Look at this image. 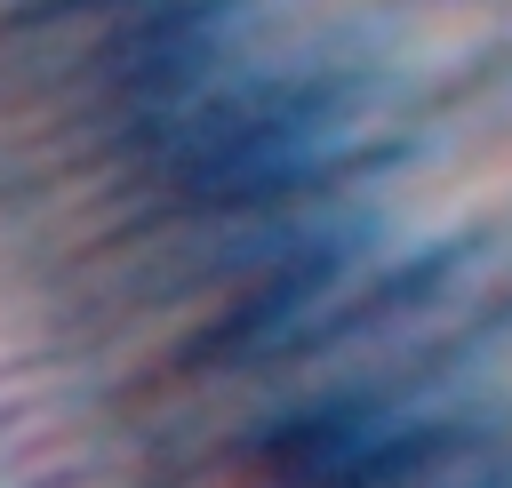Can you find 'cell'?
Listing matches in <instances>:
<instances>
[{"label": "cell", "instance_id": "6da1fadb", "mask_svg": "<svg viewBox=\"0 0 512 488\" xmlns=\"http://www.w3.org/2000/svg\"><path fill=\"white\" fill-rule=\"evenodd\" d=\"M336 104L320 88H216L200 104H160L136 144V192L168 216L280 208L328 176Z\"/></svg>", "mask_w": 512, "mask_h": 488}, {"label": "cell", "instance_id": "3957f363", "mask_svg": "<svg viewBox=\"0 0 512 488\" xmlns=\"http://www.w3.org/2000/svg\"><path fill=\"white\" fill-rule=\"evenodd\" d=\"M344 296V256L336 248H304L272 272H256L192 344H184V368L192 376H216V368H256V360H280L296 344L320 336V312Z\"/></svg>", "mask_w": 512, "mask_h": 488}, {"label": "cell", "instance_id": "277c9868", "mask_svg": "<svg viewBox=\"0 0 512 488\" xmlns=\"http://www.w3.org/2000/svg\"><path fill=\"white\" fill-rule=\"evenodd\" d=\"M464 488H512V480H464Z\"/></svg>", "mask_w": 512, "mask_h": 488}, {"label": "cell", "instance_id": "7a4b0ae2", "mask_svg": "<svg viewBox=\"0 0 512 488\" xmlns=\"http://www.w3.org/2000/svg\"><path fill=\"white\" fill-rule=\"evenodd\" d=\"M456 432L400 400H328L256 440L264 488H400L432 456H448Z\"/></svg>", "mask_w": 512, "mask_h": 488}]
</instances>
